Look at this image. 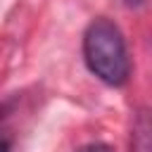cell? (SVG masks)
<instances>
[{
  "label": "cell",
  "instance_id": "cell-2",
  "mask_svg": "<svg viewBox=\"0 0 152 152\" xmlns=\"http://www.w3.org/2000/svg\"><path fill=\"white\" fill-rule=\"evenodd\" d=\"M135 152H150V124L145 112L138 116L135 124Z\"/></svg>",
  "mask_w": 152,
  "mask_h": 152
},
{
  "label": "cell",
  "instance_id": "cell-5",
  "mask_svg": "<svg viewBox=\"0 0 152 152\" xmlns=\"http://www.w3.org/2000/svg\"><path fill=\"white\" fill-rule=\"evenodd\" d=\"M124 2H126V5H131V7H133V5H140V2H142V0H124Z\"/></svg>",
  "mask_w": 152,
  "mask_h": 152
},
{
  "label": "cell",
  "instance_id": "cell-3",
  "mask_svg": "<svg viewBox=\"0 0 152 152\" xmlns=\"http://www.w3.org/2000/svg\"><path fill=\"white\" fill-rule=\"evenodd\" d=\"M78 152H114V150L104 142H90V145H83Z\"/></svg>",
  "mask_w": 152,
  "mask_h": 152
},
{
  "label": "cell",
  "instance_id": "cell-4",
  "mask_svg": "<svg viewBox=\"0 0 152 152\" xmlns=\"http://www.w3.org/2000/svg\"><path fill=\"white\" fill-rule=\"evenodd\" d=\"M0 152H10V142H7L2 135H0Z\"/></svg>",
  "mask_w": 152,
  "mask_h": 152
},
{
  "label": "cell",
  "instance_id": "cell-1",
  "mask_svg": "<svg viewBox=\"0 0 152 152\" xmlns=\"http://www.w3.org/2000/svg\"><path fill=\"white\" fill-rule=\"evenodd\" d=\"M83 59L90 74L107 86H124L131 76V59L119 26L109 19H95L83 33Z\"/></svg>",
  "mask_w": 152,
  "mask_h": 152
}]
</instances>
